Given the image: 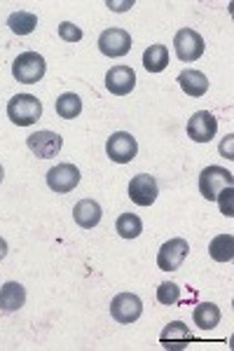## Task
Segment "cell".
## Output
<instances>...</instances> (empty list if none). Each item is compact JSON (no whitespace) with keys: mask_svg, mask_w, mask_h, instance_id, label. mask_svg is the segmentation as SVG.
Here are the masks:
<instances>
[{"mask_svg":"<svg viewBox=\"0 0 234 351\" xmlns=\"http://www.w3.org/2000/svg\"><path fill=\"white\" fill-rule=\"evenodd\" d=\"M110 314L117 324L129 326L141 319V314H143V302H141V298L134 295V293H119L110 302Z\"/></svg>","mask_w":234,"mask_h":351,"instance_id":"obj_4","label":"cell"},{"mask_svg":"<svg viewBox=\"0 0 234 351\" xmlns=\"http://www.w3.org/2000/svg\"><path fill=\"white\" fill-rule=\"evenodd\" d=\"M101 216H104V211H101V204L94 202V199H80L75 204V208H73V218H75V223L82 230L96 228V225L101 223Z\"/></svg>","mask_w":234,"mask_h":351,"instance_id":"obj_15","label":"cell"},{"mask_svg":"<svg viewBox=\"0 0 234 351\" xmlns=\"http://www.w3.org/2000/svg\"><path fill=\"white\" fill-rule=\"evenodd\" d=\"M225 188H234V176L232 171L222 167H207L199 173V192L207 202H215Z\"/></svg>","mask_w":234,"mask_h":351,"instance_id":"obj_2","label":"cell"},{"mask_svg":"<svg viewBox=\"0 0 234 351\" xmlns=\"http://www.w3.org/2000/svg\"><path fill=\"white\" fill-rule=\"evenodd\" d=\"M8 26H10V31H12L14 36H28V33L36 31L38 16H36V14H31V12H24V10H19V12H12V14H10Z\"/></svg>","mask_w":234,"mask_h":351,"instance_id":"obj_22","label":"cell"},{"mask_svg":"<svg viewBox=\"0 0 234 351\" xmlns=\"http://www.w3.org/2000/svg\"><path fill=\"white\" fill-rule=\"evenodd\" d=\"M5 256H8V241L0 237V260H3Z\"/></svg>","mask_w":234,"mask_h":351,"instance_id":"obj_28","label":"cell"},{"mask_svg":"<svg viewBox=\"0 0 234 351\" xmlns=\"http://www.w3.org/2000/svg\"><path fill=\"white\" fill-rule=\"evenodd\" d=\"M45 71H47V64L38 52H24L14 59L12 64V75L16 82L24 84H36L45 77Z\"/></svg>","mask_w":234,"mask_h":351,"instance_id":"obj_3","label":"cell"},{"mask_svg":"<svg viewBox=\"0 0 234 351\" xmlns=\"http://www.w3.org/2000/svg\"><path fill=\"white\" fill-rule=\"evenodd\" d=\"M136 87V73L129 66H113L106 73V89L115 96H127Z\"/></svg>","mask_w":234,"mask_h":351,"instance_id":"obj_13","label":"cell"},{"mask_svg":"<svg viewBox=\"0 0 234 351\" xmlns=\"http://www.w3.org/2000/svg\"><path fill=\"white\" fill-rule=\"evenodd\" d=\"M159 195V185L155 180V176L150 173H139L131 178L129 183V197L134 204H139V206H150V204H155Z\"/></svg>","mask_w":234,"mask_h":351,"instance_id":"obj_10","label":"cell"},{"mask_svg":"<svg viewBox=\"0 0 234 351\" xmlns=\"http://www.w3.org/2000/svg\"><path fill=\"white\" fill-rule=\"evenodd\" d=\"M43 115V104L33 94H16L8 104V117L16 127H31Z\"/></svg>","mask_w":234,"mask_h":351,"instance_id":"obj_1","label":"cell"},{"mask_svg":"<svg viewBox=\"0 0 234 351\" xmlns=\"http://www.w3.org/2000/svg\"><path fill=\"white\" fill-rule=\"evenodd\" d=\"M3 178H5V171H3V164H0V183H3Z\"/></svg>","mask_w":234,"mask_h":351,"instance_id":"obj_29","label":"cell"},{"mask_svg":"<svg viewBox=\"0 0 234 351\" xmlns=\"http://www.w3.org/2000/svg\"><path fill=\"white\" fill-rule=\"evenodd\" d=\"M26 145L28 150L33 152L36 157H40V160H49V157H56L61 150V145H64V138H61L59 134L54 132H38V134H31L26 138Z\"/></svg>","mask_w":234,"mask_h":351,"instance_id":"obj_11","label":"cell"},{"mask_svg":"<svg viewBox=\"0 0 234 351\" xmlns=\"http://www.w3.org/2000/svg\"><path fill=\"white\" fill-rule=\"evenodd\" d=\"M215 199H218V204H220V213H225L227 218H232L234 216V206H232L234 188H225L218 197H215Z\"/></svg>","mask_w":234,"mask_h":351,"instance_id":"obj_26","label":"cell"},{"mask_svg":"<svg viewBox=\"0 0 234 351\" xmlns=\"http://www.w3.org/2000/svg\"><path fill=\"white\" fill-rule=\"evenodd\" d=\"M174 47H176V56H178L180 61L192 64V61L202 59L207 45H204V38L199 36L197 31H192V28H180L174 38Z\"/></svg>","mask_w":234,"mask_h":351,"instance_id":"obj_5","label":"cell"},{"mask_svg":"<svg viewBox=\"0 0 234 351\" xmlns=\"http://www.w3.org/2000/svg\"><path fill=\"white\" fill-rule=\"evenodd\" d=\"M215 132H218V120L207 110H199L187 120V136L195 143H209L215 136Z\"/></svg>","mask_w":234,"mask_h":351,"instance_id":"obj_12","label":"cell"},{"mask_svg":"<svg viewBox=\"0 0 234 351\" xmlns=\"http://www.w3.org/2000/svg\"><path fill=\"white\" fill-rule=\"evenodd\" d=\"M232 138H234V136L230 134V136H227V141H222V143H220V152L230 157V160H234V155H232Z\"/></svg>","mask_w":234,"mask_h":351,"instance_id":"obj_27","label":"cell"},{"mask_svg":"<svg viewBox=\"0 0 234 351\" xmlns=\"http://www.w3.org/2000/svg\"><path fill=\"white\" fill-rule=\"evenodd\" d=\"M143 66L148 73H162L169 66V49L167 45H150L143 52Z\"/></svg>","mask_w":234,"mask_h":351,"instance_id":"obj_19","label":"cell"},{"mask_svg":"<svg viewBox=\"0 0 234 351\" xmlns=\"http://www.w3.org/2000/svg\"><path fill=\"white\" fill-rule=\"evenodd\" d=\"M78 183H80V169L71 162L56 164V167L47 171V185L56 195H68V192L78 188Z\"/></svg>","mask_w":234,"mask_h":351,"instance_id":"obj_6","label":"cell"},{"mask_svg":"<svg viewBox=\"0 0 234 351\" xmlns=\"http://www.w3.org/2000/svg\"><path fill=\"white\" fill-rule=\"evenodd\" d=\"M178 84L180 89L185 92L187 96H195V99H199V96L207 94L209 89V77L204 75L202 71H195V68H187V71H180L178 73Z\"/></svg>","mask_w":234,"mask_h":351,"instance_id":"obj_16","label":"cell"},{"mask_svg":"<svg viewBox=\"0 0 234 351\" xmlns=\"http://www.w3.org/2000/svg\"><path fill=\"white\" fill-rule=\"evenodd\" d=\"M192 321H195V326L202 328V330H213V328L220 324L218 304H213V302L197 304L195 311H192Z\"/></svg>","mask_w":234,"mask_h":351,"instance_id":"obj_18","label":"cell"},{"mask_svg":"<svg viewBox=\"0 0 234 351\" xmlns=\"http://www.w3.org/2000/svg\"><path fill=\"white\" fill-rule=\"evenodd\" d=\"M192 332L183 321H171L169 326H164V330L159 332V344L164 349H171V351H178V349H185L187 344L192 342Z\"/></svg>","mask_w":234,"mask_h":351,"instance_id":"obj_14","label":"cell"},{"mask_svg":"<svg viewBox=\"0 0 234 351\" xmlns=\"http://www.w3.org/2000/svg\"><path fill=\"white\" fill-rule=\"evenodd\" d=\"M209 253L215 263H230L234 258V237L232 234H218L209 243Z\"/></svg>","mask_w":234,"mask_h":351,"instance_id":"obj_20","label":"cell"},{"mask_svg":"<svg viewBox=\"0 0 234 351\" xmlns=\"http://www.w3.org/2000/svg\"><path fill=\"white\" fill-rule=\"evenodd\" d=\"M59 38L66 43H78L82 40V28L71 24V21H61L59 24Z\"/></svg>","mask_w":234,"mask_h":351,"instance_id":"obj_25","label":"cell"},{"mask_svg":"<svg viewBox=\"0 0 234 351\" xmlns=\"http://www.w3.org/2000/svg\"><path fill=\"white\" fill-rule=\"evenodd\" d=\"M26 302V288L19 281H8L0 288V309L3 311H16Z\"/></svg>","mask_w":234,"mask_h":351,"instance_id":"obj_17","label":"cell"},{"mask_svg":"<svg viewBox=\"0 0 234 351\" xmlns=\"http://www.w3.org/2000/svg\"><path fill=\"white\" fill-rule=\"evenodd\" d=\"M99 49L101 54L110 56V59L127 56L131 49V36L124 28H106L99 36Z\"/></svg>","mask_w":234,"mask_h":351,"instance_id":"obj_9","label":"cell"},{"mask_svg":"<svg viewBox=\"0 0 234 351\" xmlns=\"http://www.w3.org/2000/svg\"><path fill=\"white\" fill-rule=\"evenodd\" d=\"M178 300H180L178 284H171V281L159 284V288H157V302L159 304H167V307H171V304H176Z\"/></svg>","mask_w":234,"mask_h":351,"instance_id":"obj_24","label":"cell"},{"mask_svg":"<svg viewBox=\"0 0 234 351\" xmlns=\"http://www.w3.org/2000/svg\"><path fill=\"white\" fill-rule=\"evenodd\" d=\"M187 241L183 237H176V239H169L167 243H162V248L157 251V267L162 271H176L180 269L183 260L187 258Z\"/></svg>","mask_w":234,"mask_h":351,"instance_id":"obj_8","label":"cell"},{"mask_svg":"<svg viewBox=\"0 0 234 351\" xmlns=\"http://www.w3.org/2000/svg\"><path fill=\"white\" fill-rule=\"evenodd\" d=\"M115 230L122 239H136L143 232V223H141V218L136 213H122L115 223Z\"/></svg>","mask_w":234,"mask_h":351,"instance_id":"obj_23","label":"cell"},{"mask_svg":"<svg viewBox=\"0 0 234 351\" xmlns=\"http://www.w3.org/2000/svg\"><path fill=\"white\" fill-rule=\"evenodd\" d=\"M106 152L113 162L129 164V162L136 160V155H139V143H136V138L131 134L115 132L110 138L106 141Z\"/></svg>","mask_w":234,"mask_h":351,"instance_id":"obj_7","label":"cell"},{"mask_svg":"<svg viewBox=\"0 0 234 351\" xmlns=\"http://www.w3.org/2000/svg\"><path fill=\"white\" fill-rule=\"evenodd\" d=\"M54 108H56V115L64 117V120H75L80 112H82V101H80L78 94L66 92V94H61L59 99H56Z\"/></svg>","mask_w":234,"mask_h":351,"instance_id":"obj_21","label":"cell"}]
</instances>
